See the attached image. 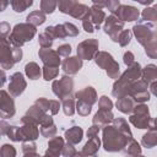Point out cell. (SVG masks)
<instances>
[{
    "label": "cell",
    "mask_w": 157,
    "mask_h": 157,
    "mask_svg": "<svg viewBox=\"0 0 157 157\" xmlns=\"http://www.w3.org/2000/svg\"><path fill=\"white\" fill-rule=\"evenodd\" d=\"M117 13V17L119 20H121L123 22L124 21H135L139 18V10L134 6H129V5H120L118 7V10L115 11Z\"/></svg>",
    "instance_id": "cell-9"
},
{
    "label": "cell",
    "mask_w": 157,
    "mask_h": 157,
    "mask_svg": "<svg viewBox=\"0 0 157 157\" xmlns=\"http://www.w3.org/2000/svg\"><path fill=\"white\" fill-rule=\"evenodd\" d=\"M124 63L128 65V66H131L135 61H134V55H132V53L131 52H126L125 54H124Z\"/></svg>",
    "instance_id": "cell-43"
},
{
    "label": "cell",
    "mask_w": 157,
    "mask_h": 157,
    "mask_svg": "<svg viewBox=\"0 0 157 157\" xmlns=\"http://www.w3.org/2000/svg\"><path fill=\"white\" fill-rule=\"evenodd\" d=\"M134 33L137 38V40L142 44V45H147L148 43L152 42V39L156 37V33L153 32V26L147 23V25H142L139 23L136 26H134Z\"/></svg>",
    "instance_id": "cell-6"
},
{
    "label": "cell",
    "mask_w": 157,
    "mask_h": 157,
    "mask_svg": "<svg viewBox=\"0 0 157 157\" xmlns=\"http://www.w3.org/2000/svg\"><path fill=\"white\" fill-rule=\"evenodd\" d=\"M40 131H42V135H44V136H53L55 132H56V128H55V125L54 124H50V125H44V126H42V129H40Z\"/></svg>",
    "instance_id": "cell-37"
},
{
    "label": "cell",
    "mask_w": 157,
    "mask_h": 157,
    "mask_svg": "<svg viewBox=\"0 0 157 157\" xmlns=\"http://www.w3.org/2000/svg\"><path fill=\"white\" fill-rule=\"evenodd\" d=\"M26 74L31 80H37L40 76V69L36 63H28L26 65Z\"/></svg>",
    "instance_id": "cell-23"
},
{
    "label": "cell",
    "mask_w": 157,
    "mask_h": 157,
    "mask_svg": "<svg viewBox=\"0 0 157 157\" xmlns=\"http://www.w3.org/2000/svg\"><path fill=\"white\" fill-rule=\"evenodd\" d=\"M82 67V60L80 58L72 56L63 61V70L69 75H75Z\"/></svg>",
    "instance_id": "cell-12"
},
{
    "label": "cell",
    "mask_w": 157,
    "mask_h": 157,
    "mask_svg": "<svg viewBox=\"0 0 157 157\" xmlns=\"http://www.w3.org/2000/svg\"><path fill=\"white\" fill-rule=\"evenodd\" d=\"M53 40H54V38L49 33H47L45 31L39 34V43H40L43 49H48L53 44Z\"/></svg>",
    "instance_id": "cell-29"
},
{
    "label": "cell",
    "mask_w": 157,
    "mask_h": 157,
    "mask_svg": "<svg viewBox=\"0 0 157 157\" xmlns=\"http://www.w3.org/2000/svg\"><path fill=\"white\" fill-rule=\"evenodd\" d=\"M98 131H99V126L98 125H92L90 129H88V131H87V136L91 139V137H96L97 135H98Z\"/></svg>",
    "instance_id": "cell-44"
},
{
    "label": "cell",
    "mask_w": 157,
    "mask_h": 157,
    "mask_svg": "<svg viewBox=\"0 0 157 157\" xmlns=\"http://www.w3.org/2000/svg\"><path fill=\"white\" fill-rule=\"evenodd\" d=\"M63 108H64V113L66 115H72L75 112V105H74V99L72 98H67L63 101Z\"/></svg>",
    "instance_id": "cell-33"
},
{
    "label": "cell",
    "mask_w": 157,
    "mask_h": 157,
    "mask_svg": "<svg viewBox=\"0 0 157 157\" xmlns=\"http://www.w3.org/2000/svg\"><path fill=\"white\" fill-rule=\"evenodd\" d=\"M117 107L120 112L123 113H126V114H130L131 112H134V108H135V101L129 97V96H123L120 98H118L117 101Z\"/></svg>",
    "instance_id": "cell-16"
},
{
    "label": "cell",
    "mask_w": 157,
    "mask_h": 157,
    "mask_svg": "<svg viewBox=\"0 0 157 157\" xmlns=\"http://www.w3.org/2000/svg\"><path fill=\"white\" fill-rule=\"evenodd\" d=\"M34 34H36V28L33 25L29 23L16 25L12 34L10 36V42L16 47H21L25 42L31 40L34 37Z\"/></svg>",
    "instance_id": "cell-2"
},
{
    "label": "cell",
    "mask_w": 157,
    "mask_h": 157,
    "mask_svg": "<svg viewBox=\"0 0 157 157\" xmlns=\"http://www.w3.org/2000/svg\"><path fill=\"white\" fill-rule=\"evenodd\" d=\"M112 120H113V114L110 113V110L99 109L97 112V114L94 115V118H93V124L98 125L101 128L102 125H105V124H108Z\"/></svg>",
    "instance_id": "cell-19"
},
{
    "label": "cell",
    "mask_w": 157,
    "mask_h": 157,
    "mask_svg": "<svg viewBox=\"0 0 157 157\" xmlns=\"http://www.w3.org/2000/svg\"><path fill=\"white\" fill-rule=\"evenodd\" d=\"M114 126L118 129V130H120L123 134H125L126 136H129V137H131V131H130V129H129V126H128V123H126V120H124V119H114Z\"/></svg>",
    "instance_id": "cell-27"
},
{
    "label": "cell",
    "mask_w": 157,
    "mask_h": 157,
    "mask_svg": "<svg viewBox=\"0 0 157 157\" xmlns=\"http://www.w3.org/2000/svg\"><path fill=\"white\" fill-rule=\"evenodd\" d=\"M39 56L42 58V61L44 63L45 66L49 67H59L60 64V55L58 54V52H54L52 49H40L39 50Z\"/></svg>",
    "instance_id": "cell-10"
},
{
    "label": "cell",
    "mask_w": 157,
    "mask_h": 157,
    "mask_svg": "<svg viewBox=\"0 0 157 157\" xmlns=\"http://www.w3.org/2000/svg\"><path fill=\"white\" fill-rule=\"evenodd\" d=\"M59 107H60V103L58 101H50V108H49V110H50L52 114H56L59 112Z\"/></svg>",
    "instance_id": "cell-46"
},
{
    "label": "cell",
    "mask_w": 157,
    "mask_h": 157,
    "mask_svg": "<svg viewBox=\"0 0 157 157\" xmlns=\"http://www.w3.org/2000/svg\"><path fill=\"white\" fill-rule=\"evenodd\" d=\"M99 109H104V110H110L112 107H113V103L110 99H108V97L105 96H102L101 99H99Z\"/></svg>",
    "instance_id": "cell-39"
},
{
    "label": "cell",
    "mask_w": 157,
    "mask_h": 157,
    "mask_svg": "<svg viewBox=\"0 0 157 157\" xmlns=\"http://www.w3.org/2000/svg\"><path fill=\"white\" fill-rule=\"evenodd\" d=\"M25 87H26V82H25V80H23L22 74L16 72V74H13V75L10 77L9 88H10V93H11L12 96L16 97V96L21 94V93L23 92Z\"/></svg>",
    "instance_id": "cell-11"
},
{
    "label": "cell",
    "mask_w": 157,
    "mask_h": 157,
    "mask_svg": "<svg viewBox=\"0 0 157 157\" xmlns=\"http://www.w3.org/2000/svg\"><path fill=\"white\" fill-rule=\"evenodd\" d=\"M151 91H152V93L155 96H157V81H155V82L151 83Z\"/></svg>",
    "instance_id": "cell-47"
},
{
    "label": "cell",
    "mask_w": 157,
    "mask_h": 157,
    "mask_svg": "<svg viewBox=\"0 0 157 157\" xmlns=\"http://www.w3.org/2000/svg\"><path fill=\"white\" fill-rule=\"evenodd\" d=\"M123 26H124V22L123 21H119V18L114 15H110L108 18H105V22H104V32L110 36V38L114 40V42H118V38H119V34L123 32Z\"/></svg>",
    "instance_id": "cell-7"
},
{
    "label": "cell",
    "mask_w": 157,
    "mask_h": 157,
    "mask_svg": "<svg viewBox=\"0 0 157 157\" xmlns=\"http://www.w3.org/2000/svg\"><path fill=\"white\" fill-rule=\"evenodd\" d=\"M126 148V152L129 153V156H134V155H140V152H141V147H140V145L131 137L129 141H128V144H126V146H125Z\"/></svg>",
    "instance_id": "cell-25"
},
{
    "label": "cell",
    "mask_w": 157,
    "mask_h": 157,
    "mask_svg": "<svg viewBox=\"0 0 157 157\" xmlns=\"http://www.w3.org/2000/svg\"><path fill=\"white\" fill-rule=\"evenodd\" d=\"M96 64L99 65L102 69L107 70L108 76L112 78H117L119 75V64L113 59V56L108 53L101 52L96 55Z\"/></svg>",
    "instance_id": "cell-3"
},
{
    "label": "cell",
    "mask_w": 157,
    "mask_h": 157,
    "mask_svg": "<svg viewBox=\"0 0 157 157\" xmlns=\"http://www.w3.org/2000/svg\"><path fill=\"white\" fill-rule=\"evenodd\" d=\"M129 157H144V156H141V155H134V156H129Z\"/></svg>",
    "instance_id": "cell-48"
},
{
    "label": "cell",
    "mask_w": 157,
    "mask_h": 157,
    "mask_svg": "<svg viewBox=\"0 0 157 157\" xmlns=\"http://www.w3.org/2000/svg\"><path fill=\"white\" fill-rule=\"evenodd\" d=\"M76 153H77V151L72 147L71 144H70V145L67 144V145L64 146V148H63V155H64L65 157H75Z\"/></svg>",
    "instance_id": "cell-41"
},
{
    "label": "cell",
    "mask_w": 157,
    "mask_h": 157,
    "mask_svg": "<svg viewBox=\"0 0 157 157\" xmlns=\"http://www.w3.org/2000/svg\"><path fill=\"white\" fill-rule=\"evenodd\" d=\"M44 21H45V13L43 11H39V10L38 11H33L27 16V22L32 23L33 26L42 25Z\"/></svg>",
    "instance_id": "cell-22"
},
{
    "label": "cell",
    "mask_w": 157,
    "mask_h": 157,
    "mask_svg": "<svg viewBox=\"0 0 157 157\" xmlns=\"http://www.w3.org/2000/svg\"><path fill=\"white\" fill-rule=\"evenodd\" d=\"M64 148V141L61 137H54L49 141V148L47 151V155L50 157H58Z\"/></svg>",
    "instance_id": "cell-17"
},
{
    "label": "cell",
    "mask_w": 157,
    "mask_h": 157,
    "mask_svg": "<svg viewBox=\"0 0 157 157\" xmlns=\"http://www.w3.org/2000/svg\"><path fill=\"white\" fill-rule=\"evenodd\" d=\"M74 82L71 77L64 76L58 81L53 82V91L54 93L60 98V99H67L71 98V92H72Z\"/></svg>",
    "instance_id": "cell-5"
},
{
    "label": "cell",
    "mask_w": 157,
    "mask_h": 157,
    "mask_svg": "<svg viewBox=\"0 0 157 157\" xmlns=\"http://www.w3.org/2000/svg\"><path fill=\"white\" fill-rule=\"evenodd\" d=\"M144 21H156L157 20V10L155 7H147L142 11Z\"/></svg>",
    "instance_id": "cell-30"
},
{
    "label": "cell",
    "mask_w": 157,
    "mask_h": 157,
    "mask_svg": "<svg viewBox=\"0 0 157 157\" xmlns=\"http://www.w3.org/2000/svg\"><path fill=\"white\" fill-rule=\"evenodd\" d=\"M145 53L150 58H157V42H151L145 47Z\"/></svg>",
    "instance_id": "cell-36"
},
{
    "label": "cell",
    "mask_w": 157,
    "mask_h": 157,
    "mask_svg": "<svg viewBox=\"0 0 157 157\" xmlns=\"http://www.w3.org/2000/svg\"><path fill=\"white\" fill-rule=\"evenodd\" d=\"M33 4V1L28 0V1H25V0H16V1H11V6L12 9L16 11V12H22L25 11L27 7H29L31 5Z\"/></svg>",
    "instance_id": "cell-28"
},
{
    "label": "cell",
    "mask_w": 157,
    "mask_h": 157,
    "mask_svg": "<svg viewBox=\"0 0 157 157\" xmlns=\"http://www.w3.org/2000/svg\"><path fill=\"white\" fill-rule=\"evenodd\" d=\"M82 135H83V131L80 126H74V128L69 129L67 131H65V139L71 145L78 144L82 139Z\"/></svg>",
    "instance_id": "cell-18"
},
{
    "label": "cell",
    "mask_w": 157,
    "mask_h": 157,
    "mask_svg": "<svg viewBox=\"0 0 157 157\" xmlns=\"http://www.w3.org/2000/svg\"><path fill=\"white\" fill-rule=\"evenodd\" d=\"M58 71H59V69H58V67H49V66H44V70H43V77H44V80H47V81L53 80L54 77H56Z\"/></svg>",
    "instance_id": "cell-32"
},
{
    "label": "cell",
    "mask_w": 157,
    "mask_h": 157,
    "mask_svg": "<svg viewBox=\"0 0 157 157\" xmlns=\"http://www.w3.org/2000/svg\"><path fill=\"white\" fill-rule=\"evenodd\" d=\"M36 151V145L32 142H27L23 144V152L25 153H33Z\"/></svg>",
    "instance_id": "cell-45"
},
{
    "label": "cell",
    "mask_w": 157,
    "mask_h": 157,
    "mask_svg": "<svg viewBox=\"0 0 157 157\" xmlns=\"http://www.w3.org/2000/svg\"><path fill=\"white\" fill-rule=\"evenodd\" d=\"M99 139L96 136V137H91L88 140V142L85 145L83 150L80 152V155L82 157H93L96 155V152L98 151L99 148Z\"/></svg>",
    "instance_id": "cell-15"
},
{
    "label": "cell",
    "mask_w": 157,
    "mask_h": 157,
    "mask_svg": "<svg viewBox=\"0 0 157 157\" xmlns=\"http://www.w3.org/2000/svg\"><path fill=\"white\" fill-rule=\"evenodd\" d=\"M43 157H50V156H48V155H45V156H43Z\"/></svg>",
    "instance_id": "cell-49"
},
{
    "label": "cell",
    "mask_w": 157,
    "mask_h": 157,
    "mask_svg": "<svg viewBox=\"0 0 157 157\" xmlns=\"http://www.w3.org/2000/svg\"><path fill=\"white\" fill-rule=\"evenodd\" d=\"M129 120L132 125H135L139 129H147L150 126V123H151V118L148 115L147 107L142 103L135 105L134 114L129 118Z\"/></svg>",
    "instance_id": "cell-4"
},
{
    "label": "cell",
    "mask_w": 157,
    "mask_h": 157,
    "mask_svg": "<svg viewBox=\"0 0 157 157\" xmlns=\"http://www.w3.org/2000/svg\"><path fill=\"white\" fill-rule=\"evenodd\" d=\"M130 139L131 137H128L125 134L118 130L114 125L113 126L107 125L103 129V146H104V150L108 152L124 150Z\"/></svg>",
    "instance_id": "cell-1"
},
{
    "label": "cell",
    "mask_w": 157,
    "mask_h": 157,
    "mask_svg": "<svg viewBox=\"0 0 157 157\" xmlns=\"http://www.w3.org/2000/svg\"><path fill=\"white\" fill-rule=\"evenodd\" d=\"M130 39H131V32L129 29H125L120 34H119V38H118V42L121 47H125L130 43Z\"/></svg>",
    "instance_id": "cell-34"
},
{
    "label": "cell",
    "mask_w": 157,
    "mask_h": 157,
    "mask_svg": "<svg viewBox=\"0 0 157 157\" xmlns=\"http://www.w3.org/2000/svg\"><path fill=\"white\" fill-rule=\"evenodd\" d=\"M98 50V42L96 39H87L77 45V55L82 60H90L94 55H97Z\"/></svg>",
    "instance_id": "cell-8"
},
{
    "label": "cell",
    "mask_w": 157,
    "mask_h": 157,
    "mask_svg": "<svg viewBox=\"0 0 157 157\" xmlns=\"http://www.w3.org/2000/svg\"><path fill=\"white\" fill-rule=\"evenodd\" d=\"M90 11H91V9L90 7H87L86 5H83V4H78L77 2V5L75 6V9L72 10V12L70 13L72 17H76V18H80V20H83V18H86L87 17V15L90 13Z\"/></svg>",
    "instance_id": "cell-21"
},
{
    "label": "cell",
    "mask_w": 157,
    "mask_h": 157,
    "mask_svg": "<svg viewBox=\"0 0 157 157\" xmlns=\"http://www.w3.org/2000/svg\"><path fill=\"white\" fill-rule=\"evenodd\" d=\"M76 110L80 115H88L90 112H91V105L87 104V103H83V102H77V105H76Z\"/></svg>",
    "instance_id": "cell-35"
},
{
    "label": "cell",
    "mask_w": 157,
    "mask_h": 157,
    "mask_svg": "<svg viewBox=\"0 0 157 157\" xmlns=\"http://www.w3.org/2000/svg\"><path fill=\"white\" fill-rule=\"evenodd\" d=\"M155 9H156V10H157V4H156V5H155Z\"/></svg>",
    "instance_id": "cell-50"
},
{
    "label": "cell",
    "mask_w": 157,
    "mask_h": 157,
    "mask_svg": "<svg viewBox=\"0 0 157 157\" xmlns=\"http://www.w3.org/2000/svg\"><path fill=\"white\" fill-rule=\"evenodd\" d=\"M64 27H65V31H66V34L70 36V37H75L78 34V29L75 25L72 23H69V22H65L64 23Z\"/></svg>",
    "instance_id": "cell-38"
},
{
    "label": "cell",
    "mask_w": 157,
    "mask_h": 157,
    "mask_svg": "<svg viewBox=\"0 0 157 157\" xmlns=\"http://www.w3.org/2000/svg\"><path fill=\"white\" fill-rule=\"evenodd\" d=\"M142 145L147 148H151L157 145V132L156 131H148L142 137Z\"/></svg>",
    "instance_id": "cell-24"
},
{
    "label": "cell",
    "mask_w": 157,
    "mask_h": 157,
    "mask_svg": "<svg viewBox=\"0 0 157 157\" xmlns=\"http://www.w3.org/2000/svg\"><path fill=\"white\" fill-rule=\"evenodd\" d=\"M141 76H142L144 81H145L146 83H150V82H152V81H153V82L157 81V66L153 65V64L147 65V66L142 70Z\"/></svg>",
    "instance_id": "cell-20"
},
{
    "label": "cell",
    "mask_w": 157,
    "mask_h": 157,
    "mask_svg": "<svg viewBox=\"0 0 157 157\" xmlns=\"http://www.w3.org/2000/svg\"><path fill=\"white\" fill-rule=\"evenodd\" d=\"M88 18H90V21L93 23V26L96 28H99V25L105 20V13H104V11L99 6L93 4V7H91Z\"/></svg>",
    "instance_id": "cell-14"
},
{
    "label": "cell",
    "mask_w": 157,
    "mask_h": 157,
    "mask_svg": "<svg viewBox=\"0 0 157 157\" xmlns=\"http://www.w3.org/2000/svg\"><path fill=\"white\" fill-rule=\"evenodd\" d=\"M76 97H77L78 102H83V103H87L90 105H92L97 101L96 91L92 87H85L83 90H81L80 92L76 93Z\"/></svg>",
    "instance_id": "cell-13"
},
{
    "label": "cell",
    "mask_w": 157,
    "mask_h": 157,
    "mask_svg": "<svg viewBox=\"0 0 157 157\" xmlns=\"http://www.w3.org/2000/svg\"><path fill=\"white\" fill-rule=\"evenodd\" d=\"M1 155H2V157H15L16 151H15L13 146H11V145H4Z\"/></svg>",
    "instance_id": "cell-40"
},
{
    "label": "cell",
    "mask_w": 157,
    "mask_h": 157,
    "mask_svg": "<svg viewBox=\"0 0 157 157\" xmlns=\"http://www.w3.org/2000/svg\"><path fill=\"white\" fill-rule=\"evenodd\" d=\"M76 5H77L76 1H70V0L69 1H59L58 2V7L63 13H71Z\"/></svg>",
    "instance_id": "cell-26"
},
{
    "label": "cell",
    "mask_w": 157,
    "mask_h": 157,
    "mask_svg": "<svg viewBox=\"0 0 157 157\" xmlns=\"http://www.w3.org/2000/svg\"><path fill=\"white\" fill-rule=\"evenodd\" d=\"M58 54L59 55H61V56H69V54H70V52H71V47H70V44H63V45H60L59 48H58Z\"/></svg>",
    "instance_id": "cell-42"
},
{
    "label": "cell",
    "mask_w": 157,
    "mask_h": 157,
    "mask_svg": "<svg viewBox=\"0 0 157 157\" xmlns=\"http://www.w3.org/2000/svg\"><path fill=\"white\" fill-rule=\"evenodd\" d=\"M58 6V2L55 1H49V0H44L40 2V10L44 12V13H52L55 7Z\"/></svg>",
    "instance_id": "cell-31"
}]
</instances>
